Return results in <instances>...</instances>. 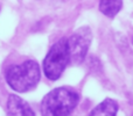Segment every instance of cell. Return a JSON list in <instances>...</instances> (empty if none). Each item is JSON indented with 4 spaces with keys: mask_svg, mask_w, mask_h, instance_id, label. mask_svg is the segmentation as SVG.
<instances>
[{
    "mask_svg": "<svg viewBox=\"0 0 133 116\" xmlns=\"http://www.w3.org/2000/svg\"><path fill=\"white\" fill-rule=\"evenodd\" d=\"M41 78L39 64L28 59L21 64H14L6 68L5 79L8 86L18 93H26L35 88Z\"/></svg>",
    "mask_w": 133,
    "mask_h": 116,
    "instance_id": "6da1fadb",
    "label": "cell"
},
{
    "mask_svg": "<svg viewBox=\"0 0 133 116\" xmlns=\"http://www.w3.org/2000/svg\"><path fill=\"white\" fill-rule=\"evenodd\" d=\"M79 96L74 89L57 87L44 95L41 102L42 116H69L78 105Z\"/></svg>",
    "mask_w": 133,
    "mask_h": 116,
    "instance_id": "7a4b0ae2",
    "label": "cell"
},
{
    "mask_svg": "<svg viewBox=\"0 0 133 116\" xmlns=\"http://www.w3.org/2000/svg\"><path fill=\"white\" fill-rule=\"evenodd\" d=\"M70 61V53L68 49V38L58 40L49 49L43 59V71L49 80H57L62 75L66 65Z\"/></svg>",
    "mask_w": 133,
    "mask_h": 116,
    "instance_id": "3957f363",
    "label": "cell"
},
{
    "mask_svg": "<svg viewBox=\"0 0 133 116\" xmlns=\"http://www.w3.org/2000/svg\"><path fill=\"white\" fill-rule=\"evenodd\" d=\"M92 41V32L89 27L78 28L68 38V49L70 53V60L79 64L84 60L90 44Z\"/></svg>",
    "mask_w": 133,
    "mask_h": 116,
    "instance_id": "277c9868",
    "label": "cell"
},
{
    "mask_svg": "<svg viewBox=\"0 0 133 116\" xmlns=\"http://www.w3.org/2000/svg\"><path fill=\"white\" fill-rule=\"evenodd\" d=\"M7 116H35L34 110L22 98L16 94H11L6 102Z\"/></svg>",
    "mask_w": 133,
    "mask_h": 116,
    "instance_id": "5b68a950",
    "label": "cell"
},
{
    "mask_svg": "<svg viewBox=\"0 0 133 116\" xmlns=\"http://www.w3.org/2000/svg\"><path fill=\"white\" fill-rule=\"evenodd\" d=\"M118 109H119V106L117 101L106 98L91 110L89 116H116Z\"/></svg>",
    "mask_w": 133,
    "mask_h": 116,
    "instance_id": "8992f818",
    "label": "cell"
},
{
    "mask_svg": "<svg viewBox=\"0 0 133 116\" xmlns=\"http://www.w3.org/2000/svg\"><path fill=\"white\" fill-rule=\"evenodd\" d=\"M123 8V1L120 0H103L99 2V11L108 18H115Z\"/></svg>",
    "mask_w": 133,
    "mask_h": 116,
    "instance_id": "52a82bcc",
    "label": "cell"
}]
</instances>
